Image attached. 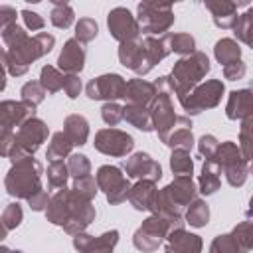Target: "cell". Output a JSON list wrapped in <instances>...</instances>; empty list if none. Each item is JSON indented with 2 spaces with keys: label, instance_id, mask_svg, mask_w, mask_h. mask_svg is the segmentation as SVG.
<instances>
[{
  "label": "cell",
  "instance_id": "6da1fadb",
  "mask_svg": "<svg viewBox=\"0 0 253 253\" xmlns=\"http://www.w3.org/2000/svg\"><path fill=\"white\" fill-rule=\"evenodd\" d=\"M211 65H210V59L204 51H194L192 55H186V57H180L172 71L168 75H164L166 79V85H168V91L174 93L180 99H184L192 89H196L202 79L210 73Z\"/></svg>",
  "mask_w": 253,
  "mask_h": 253
},
{
  "label": "cell",
  "instance_id": "7a4b0ae2",
  "mask_svg": "<svg viewBox=\"0 0 253 253\" xmlns=\"http://www.w3.org/2000/svg\"><path fill=\"white\" fill-rule=\"evenodd\" d=\"M53 45H55V38L47 32H40L24 40L20 45L8 47L6 51H2V65L10 75L20 77L30 69V65L36 59L47 55L53 49Z\"/></svg>",
  "mask_w": 253,
  "mask_h": 253
},
{
  "label": "cell",
  "instance_id": "3957f363",
  "mask_svg": "<svg viewBox=\"0 0 253 253\" xmlns=\"http://www.w3.org/2000/svg\"><path fill=\"white\" fill-rule=\"evenodd\" d=\"M154 83H156L158 95H156L154 103L150 105V117H152V125H154V130H156L160 142L166 144L170 134L176 128H182V126L192 128V121H190V117H180V115L174 113L172 93L168 91L166 79L158 77V81H154Z\"/></svg>",
  "mask_w": 253,
  "mask_h": 253
},
{
  "label": "cell",
  "instance_id": "277c9868",
  "mask_svg": "<svg viewBox=\"0 0 253 253\" xmlns=\"http://www.w3.org/2000/svg\"><path fill=\"white\" fill-rule=\"evenodd\" d=\"M42 174H43V166L34 156L22 158L14 162L12 168L8 170L4 178V188L16 200H30L36 192L43 190Z\"/></svg>",
  "mask_w": 253,
  "mask_h": 253
},
{
  "label": "cell",
  "instance_id": "5b68a950",
  "mask_svg": "<svg viewBox=\"0 0 253 253\" xmlns=\"http://www.w3.org/2000/svg\"><path fill=\"white\" fill-rule=\"evenodd\" d=\"M47 134H49V128L42 119L34 117L30 121H26L16 130V144H14V148L8 156L12 160V164L22 160V158L34 156L40 150V146L47 140Z\"/></svg>",
  "mask_w": 253,
  "mask_h": 253
},
{
  "label": "cell",
  "instance_id": "8992f818",
  "mask_svg": "<svg viewBox=\"0 0 253 253\" xmlns=\"http://www.w3.org/2000/svg\"><path fill=\"white\" fill-rule=\"evenodd\" d=\"M136 22L140 26V32H144L146 36H154V34L164 36L174 24L172 4L144 0L136 6Z\"/></svg>",
  "mask_w": 253,
  "mask_h": 253
},
{
  "label": "cell",
  "instance_id": "52a82bcc",
  "mask_svg": "<svg viewBox=\"0 0 253 253\" xmlns=\"http://www.w3.org/2000/svg\"><path fill=\"white\" fill-rule=\"evenodd\" d=\"M217 162V166L221 168V172L225 174V180L229 186L239 188L245 184L247 174H249V164L241 152V148L233 142V140H225L219 144L217 154L213 158Z\"/></svg>",
  "mask_w": 253,
  "mask_h": 253
},
{
  "label": "cell",
  "instance_id": "ba28073f",
  "mask_svg": "<svg viewBox=\"0 0 253 253\" xmlns=\"http://www.w3.org/2000/svg\"><path fill=\"white\" fill-rule=\"evenodd\" d=\"M223 93L225 85L221 79H208L200 83L196 89H192L184 99H180V105L186 111V115H200L202 111L217 107L221 103Z\"/></svg>",
  "mask_w": 253,
  "mask_h": 253
},
{
  "label": "cell",
  "instance_id": "9c48e42d",
  "mask_svg": "<svg viewBox=\"0 0 253 253\" xmlns=\"http://www.w3.org/2000/svg\"><path fill=\"white\" fill-rule=\"evenodd\" d=\"M95 180H97L99 190L105 194V198L111 206H119L125 200H128V192H130L132 186H130L128 176H125L119 166L103 164L97 170Z\"/></svg>",
  "mask_w": 253,
  "mask_h": 253
},
{
  "label": "cell",
  "instance_id": "30bf717a",
  "mask_svg": "<svg viewBox=\"0 0 253 253\" xmlns=\"http://www.w3.org/2000/svg\"><path fill=\"white\" fill-rule=\"evenodd\" d=\"M170 229H172V225L166 219H162L158 215H148L140 223V227L134 231L132 245L142 253H152V251H156L160 247L162 239L168 237Z\"/></svg>",
  "mask_w": 253,
  "mask_h": 253
},
{
  "label": "cell",
  "instance_id": "8fae6325",
  "mask_svg": "<svg viewBox=\"0 0 253 253\" xmlns=\"http://www.w3.org/2000/svg\"><path fill=\"white\" fill-rule=\"evenodd\" d=\"M85 93L89 99L93 101H105V103H111V101H117V99H125V93H126V81L123 75L119 73H103L99 77H93L87 87H85Z\"/></svg>",
  "mask_w": 253,
  "mask_h": 253
},
{
  "label": "cell",
  "instance_id": "7c38bea8",
  "mask_svg": "<svg viewBox=\"0 0 253 253\" xmlns=\"http://www.w3.org/2000/svg\"><path fill=\"white\" fill-rule=\"evenodd\" d=\"M95 150L107 156H115V158H123L126 154L132 152L134 148V138L121 130V128H101L95 132V142H93Z\"/></svg>",
  "mask_w": 253,
  "mask_h": 253
},
{
  "label": "cell",
  "instance_id": "4fadbf2b",
  "mask_svg": "<svg viewBox=\"0 0 253 253\" xmlns=\"http://www.w3.org/2000/svg\"><path fill=\"white\" fill-rule=\"evenodd\" d=\"M107 28L119 43L140 38V26L136 22V16H132L130 10L125 6H117L107 14Z\"/></svg>",
  "mask_w": 253,
  "mask_h": 253
},
{
  "label": "cell",
  "instance_id": "5bb4252c",
  "mask_svg": "<svg viewBox=\"0 0 253 253\" xmlns=\"http://www.w3.org/2000/svg\"><path fill=\"white\" fill-rule=\"evenodd\" d=\"M95 206L91 200H85L81 198L73 188H71V215H69V221L63 225V231L67 235H77V233H83L93 221H95Z\"/></svg>",
  "mask_w": 253,
  "mask_h": 253
},
{
  "label": "cell",
  "instance_id": "9a60e30c",
  "mask_svg": "<svg viewBox=\"0 0 253 253\" xmlns=\"http://www.w3.org/2000/svg\"><path fill=\"white\" fill-rule=\"evenodd\" d=\"M123 170L126 172L128 178L136 180H150L158 182L162 178V166L146 152H134L123 162Z\"/></svg>",
  "mask_w": 253,
  "mask_h": 253
},
{
  "label": "cell",
  "instance_id": "2e32d148",
  "mask_svg": "<svg viewBox=\"0 0 253 253\" xmlns=\"http://www.w3.org/2000/svg\"><path fill=\"white\" fill-rule=\"evenodd\" d=\"M160 192L180 211H184V208H188L194 200H198V188H196L192 176H176Z\"/></svg>",
  "mask_w": 253,
  "mask_h": 253
},
{
  "label": "cell",
  "instance_id": "e0dca14e",
  "mask_svg": "<svg viewBox=\"0 0 253 253\" xmlns=\"http://www.w3.org/2000/svg\"><path fill=\"white\" fill-rule=\"evenodd\" d=\"M36 117V107L26 103V101H2L0 103V125L2 128H8L12 130L14 126H22L26 121L34 119Z\"/></svg>",
  "mask_w": 253,
  "mask_h": 253
},
{
  "label": "cell",
  "instance_id": "ac0fdd59",
  "mask_svg": "<svg viewBox=\"0 0 253 253\" xmlns=\"http://www.w3.org/2000/svg\"><path fill=\"white\" fill-rule=\"evenodd\" d=\"M206 10H210L211 20L217 28L221 30H233L239 16H237V8L239 6H247V2H231V0H206L204 2Z\"/></svg>",
  "mask_w": 253,
  "mask_h": 253
},
{
  "label": "cell",
  "instance_id": "d6986e66",
  "mask_svg": "<svg viewBox=\"0 0 253 253\" xmlns=\"http://www.w3.org/2000/svg\"><path fill=\"white\" fill-rule=\"evenodd\" d=\"M85 67V47L75 38L67 40L57 57V69L65 75H79Z\"/></svg>",
  "mask_w": 253,
  "mask_h": 253
},
{
  "label": "cell",
  "instance_id": "ffe728a7",
  "mask_svg": "<svg viewBox=\"0 0 253 253\" xmlns=\"http://www.w3.org/2000/svg\"><path fill=\"white\" fill-rule=\"evenodd\" d=\"M119 61L134 71L136 75H146L150 69L146 65V53H144V43L142 40H132V42H125L119 45Z\"/></svg>",
  "mask_w": 253,
  "mask_h": 253
},
{
  "label": "cell",
  "instance_id": "44dd1931",
  "mask_svg": "<svg viewBox=\"0 0 253 253\" xmlns=\"http://www.w3.org/2000/svg\"><path fill=\"white\" fill-rule=\"evenodd\" d=\"M225 115L229 121H243L253 115V87L235 89L227 97Z\"/></svg>",
  "mask_w": 253,
  "mask_h": 253
},
{
  "label": "cell",
  "instance_id": "7402d4cb",
  "mask_svg": "<svg viewBox=\"0 0 253 253\" xmlns=\"http://www.w3.org/2000/svg\"><path fill=\"white\" fill-rule=\"evenodd\" d=\"M158 95L156 83H150L146 79H128L126 81V93H125V101L130 105H138V107H146L150 109V105L154 103Z\"/></svg>",
  "mask_w": 253,
  "mask_h": 253
},
{
  "label": "cell",
  "instance_id": "603a6c76",
  "mask_svg": "<svg viewBox=\"0 0 253 253\" xmlns=\"http://www.w3.org/2000/svg\"><path fill=\"white\" fill-rule=\"evenodd\" d=\"M69 215H71V188H63L51 196V202L45 210V217L49 223L63 227L69 221Z\"/></svg>",
  "mask_w": 253,
  "mask_h": 253
},
{
  "label": "cell",
  "instance_id": "cb8c5ba5",
  "mask_svg": "<svg viewBox=\"0 0 253 253\" xmlns=\"http://www.w3.org/2000/svg\"><path fill=\"white\" fill-rule=\"evenodd\" d=\"M168 245L176 251V253H202L204 241L200 235L186 231L184 227H174L170 229L168 237H166Z\"/></svg>",
  "mask_w": 253,
  "mask_h": 253
},
{
  "label": "cell",
  "instance_id": "d4e9b609",
  "mask_svg": "<svg viewBox=\"0 0 253 253\" xmlns=\"http://www.w3.org/2000/svg\"><path fill=\"white\" fill-rule=\"evenodd\" d=\"M221 168L217 166V162L213 158L210 160H204L202 164V172H200V178H198V192H202L204 196H211L219 190V184H221Z\"/></svg>",
  "mask_w": 253,
  "mask_h": 253
},
{
  "label": "cell",
  "instance_id": "484cf974",
  "mask_svg": "<svg viewBox=\"0 0 253 253\" xmlns=\"http://www.w3.org/2000/svg\"><path fill=\"white\" fill-rule=\"evenodd\" d=\"M154 194H156V182L138 180V182L130 188V192H128V202H130V206H132L136 211H148Z\"/></svg>",
  "mask_w": 253,
  "mask_h": 253
},
{
  "label": "cell",
  "instance_id": "4316f807",
  "mask_svg": "<svg viewBox=\"0 0 253 253\" xmlns=\"http://www.w3.org/2000/svg\"><path fill=\"white\" fill-rule=\"evenodd\" d=\"M63 132L73 146H83L89 138V123L83 115H67L63 121Z\"/></svg>",
  "mask_w": 253,
  "mask_h": 253
},
{
  "label": "cell",
  "instance_id": "83f0119b",
  "mask_svg": "<svg viewBox=\"0 0 253 253\" xmlns=\"http://www.w3.org/2000/svg\"><path fill=\"white\" fill-rule=\"evenodd\" d=\"M144 43V53H146V65L148 69H152L154 65H158L166 55H170V45L166 42V38H154V36H146L142 38Z\"/></svg>",
  "mask_w": 253,
  "mask_h": 253
},
{
  "label": "cell",
  "instance_id": "f1b7e54d",
  "mask_svg": "<svg viewBox=\"0 0 253 253\" xmlns=\"http://www.w3.org/2000/svg\"><path fill=\"white\" fill-rule=\"evenodd\" d=\"M125 121H126L128 125H132L134 128L142 130V132L154 130L152 117H150V109H146V107H138V105L126 103V105H125Z\"/></svg>",
  "mask_w": 253,
  "mask_h": 253
},
{
  "label": "cell",
  "instance_id": "f546056e",
  "mask_svg": "<svg viewBox=\"0 0 253 253\" xmlns=\"http://www.w3.org/2000/svg\"><path fill=\"white\" fill-rule=\"evenodd\" d=\"M213 55H215L217 63H221L225 67V65L233 63V61L241 59V47H239L237 40H233V38H221L213 45Z\"/></svg>",
  "mask_w": 253,
  "mask_h": 253
},
{
  "label": "cell",
  "instance_id": "4dcf8cb0",
  "mask_svg": "<svg viewBox=\"0 0 253 253\" xmlns=\"http://www.w3.org/2000/svg\"><path fill=\"white\" fill-rule=\"evenodd\" d=\"M71 140L67 138V134L63 130L59 132H53L51 134V140L47 144V150H45V158L49 162H55V160H63L65 156H71Z\"/></svg>",
  "mask_w": 253,
  "mask_h": 253
},
{
  "label": "cell",
  "instance_id": "1f68e13d",
  "mask_svg": "<svg viewBox=\"0 0 253 253\" xmlns=\"http://www.w3.org/2000/svg\"><path fill=\"white\" fill-rule=\"evenodd\" d=\"M164 38H166L172 53H178V55L186 57V55H192L196 51V40L190 34H184V32L172 34V32H168V34H164Z\"/></svg>",
  "mask_w": 253,
  "mask_h": 253
},
{
  "label": "cell",
  "instance_id": "d6a6232c",
  "mask_svg": "<svg viewBox=\"0 0 253 253\" xmlns=\"http://www.w3.org/2000/svg\"><path fill=\"white\" fill-rule=\"evenodd\" d=\"M51 4H53V8H51V14H49V22L59 30H67L75 22L73 8L63 0H51Z\"/></svg>",
  "mask_w": 253,
  "mask_h": 253
},
{
  "label": "cell",
  "instance_id": "836d02e7",
  "mask_svg": "<svg viewBox=\"0 0 253 253\" xmlns=\"http://www.w3.org/2000/svg\"><path fill=\"white\" fill-rule=\"evenodd\" d=\"M184 219L186 223H190L192 227H204L208 225L210 221V206L204 202V200H194L188 208H186V213H184Z\"/></svg>",
  "mask_w": 253,
  "mask_h": 253
},
{
  "label": "cell",
  "instance_id": "e575fe53",
  "mask_svg": "<svg viewBox=\"0 0 253 253\" xmlns=\"http://www.w3.org/2000/svg\"><path fill=\"white\" fill-rule=\"evenodd\" d=\"M233 34H235L237 42H243L247 47L253 49V6H249L243 14H239Z\"/></svg>",
  "mask_w": 253,
  "mask_h": 253
},
{
  "label": "cell",
  "instance_id": "d590c367",
  "mask_svg": "<svg viewBox=\"0 0 253 253\" xmlns=\"http://www.w3.org/2000/svg\"><path fill=\"white\" fill-rule=\"evenodd\" d=\"M63 81H65V73L59 71L53 65H43L40 71V83L45 89V93H57L63 89Z\"/></svg>",
  "mask_w": 253,
  "mask_h": 253
},
{
  "label": "cell",
  "instance_id": "8d00e7d4",
  "mask_svg": "<svg viewBox=\"0 0 253 253\" xmlns=\"http://www.w3.org/2000/svg\"><path fill=\"white\" fill-rule=\"evenodd\" d=\"M69 176H71L69 174V166L63 160L49 162V166H47V186L51 190H63L67 186Z\"/></svg>",
  "mask_w": 253,
  "mask_h": 253
},
{
  "label": "cell",
  "instance_id": "74e56055",
  "mask_svg": "<svg viewBox=\"0 0 253 253\" xmlns=\"http://www.w3.org/2000/svg\"><path fill=\"white\" fill-rule=\"evenodd\" d=\"M239 247L241 253H247V251H253V221L251 219H245V221H239L231 231H229Z\"/></svg>",
  "mask_w": 253,
  "mask_h": 253
},
{
  "label": "cell",
  "instance_id": "f35d334b",
  "mask_svg": "<svg viewBox=\"0 0 253 253\" xmlns=\"http://www.w3.org/2000/svg\"><path fill=\"white\" fill-rule=\"evenodd\" d=\"M170 168L176 176H192L194 174V160L188 150H172L170 154Z\"/></svg>",
  "mask_w": 253,
  "mask_h": 253
},
{
  "label": "cell",
  "instance_id": "ab89813d",
  "mask_svg": "<svg viewBox=\"0 0 253 253\" xmlns=\"http://www.w3.org/2000/svg\"><path fill=\"white\" fill-rule=\"evenodd\" d=\"M24 219V211H22V206L18 202H12L4 208L2 215H0V221H2V235H6L8 231L16 229Z\"/></svg>",
  "mask_w": 253,
  "mask_h": 253
},
{
  "label": "cell",
  "instance_id": "60d3db41",
  "mask_svg": "<svg viewBox=\"0 0 253 253\" xmlns=\"http://www.w3.org/2000/svg\"><path fill=\"white\" fill-rule=\"evenodd\" d=\"M239 148L247 162L253 160V115L241 121L239 128Z\"/></svg>",
  "mask_w": 253,
  "mask_h": 253
},
{
  "label": "cell",
  "instance_id": "b9f144b4",
  "mask_svg": "<svg viewBox=\"0 0 253 253\" xmlns=\"http://www.w3.org/2000/svg\"><path fill=\"white\" fill-rule=\"evenodd\" d=\"M166 146L172 148V150H188V152H190L192 146H194V132H192V128H188V126L176 128V130L170 134Z\"/></svg>",
  "mask_w": 253,
  "mask_h": 253
},
{
  "label": "cell",
  "instance_id": "7bdbcfd3",
  "mask_svg": "<svg viewBox=\"0 0 253 253\" xmlns=\"http://www.w3.org/2000/svg\"><path fill=\"white\" fill-rule=\"evenodd\" d=\"M99 34V26L93 18H79L75 24V40L81 43H89L97 38Z\"/></svg>",
  "mask_w": 253,
  "mask_h": 253
},
{
  "label": "cell",
  "instance_id": "ee69618b",
  "mask_svg": "<svg viewBox=\"0 0 253 253\" xmlns=\"http://www.w3.org/2000/svg\"><path fill=\"white\" fill-rule=\"evenodd\" d=\"M20 95H22V101H26V103H30V105H34V107H38L43 99H45V89L42 87V83L40 81H28V83H24L22 85V89H20Z\"/></svg>",
  "mask_w": 253,
  "mask_h": 253
},
{
  "label": "cell",
  "instance_id": "f6af8a7d",
  "mask_svg": "<svg viewBox=\"0 0 253 253\" xmlns=\"http://www.w3.org/2000/svg\"><path fill=\"white\" fill-rule=\"evenodd\" d=\"M101 117H103L105 125H109L111 128H115V126L125 119V107L119 105L117 101L105 103V105L101 107Z\"/></svg>",
  "mask_w": 253,
  "mask_h": 253
},
{
  "label": "cell",
  "instance_id": "bcb514c9",
  "mask_svg": "<svg viewBox=\"0 0 253 253\" xmlns=\"http://www.w3.org/2000/svg\"><path fill=\"white\" fill-rule=\"evenodd\" d=\"M71 188H73L81 198L91 200V202H93V198H95V196H97V192H99L97 180H95L91 174H89V176H83V178H75Z\"/></svg>",
  "mask_w": 253,
  "mask_h": 253
},
{
  "label": "cell",
  "instance_id": "7dc6e473",
  "mask_svg": "<svg viewBox=\"0 0 253 253\" xmlns=\"http://www.w3.org/2000/svg\"><path fill=\"white\" fill-rule=\"evenodd\" d=\"M67 166H69V174L75 178H83V176H89L91 174V162L85 154H71L69 160H67Z\"/></svg>",
  "mask_w": 253,
  "mask_h": 253
},
{
  "label": "cell",
  "instance_id": "c3c4849f",
  "mask_svg": "<svg viewBox=\"0 0 253 253\" xmlns=\"http://www.w3.org/2000/svg\"><path fill=\"white\" fill-rule=\"evenodd\" d=\"M210 253H241V251H239L231 233H221L211 241Z\"/></svg>",
  "mask_w": 253,
  "mask_h": 253
},
{
  "label": "cell",
  "instance_id": "681fc988",
  "mask_svg": "<svg viewBox=\"0 0 253 253\" xmlns=\"http://www.w3.org/2000/svg\"><path fill=\"white\" fill-rule=\"evenodd\" d=\"M28 38H30L28 32H26L22 26H18V24H12V26H8V28L2 30V40H4V43H6V49L20 45V43H22L24 40H28Z\"/></svg>",
  "mask_w": 253,
  "mask_h": 253
},
{
  "label": "cell",
  "instance_id": "f907efd6",
  "mask_svg": "<svg viewBox=\"0 0 253 253\" xmlns=\"http://www.w3.org/2000/svg\"><path fill=\"white\" fill-rule=\"evenodd\" d=\"M219 144H221V142H219L213 134H204V136H200V140H198V152L204 156V160L215 158Z\"/></svg>",
  "mask_w": 253,
  "mask_h": 253
},
{
  "label": "cell",
  "instance_id": "816d5d0a",
  "mask_svg": "<svg viewBox=\"0 0 253 253\" xmlns=\"http://www.w3.org/2000/svg\"><path fill=\"white\" fill-rule=\"evenodd\" d=\"M22 20H24V24H26L28 30L38 32V34H40V30H43V26H45V20H43L38 12H32V10H22Z\"/></svg>",
  "mask_w": 253,
  "mask_h": 253
},
{
  "label": "cell",
  "instance_id": "f5cc1de1",
  "mask_svg": "<svg viewBox=\"0 0 253 253\" xmlns=\"http://www.w3.org/2000/svg\"><path fill=\"white\" fill-rule=\"evenodd\" d=\"M26 202H28L30 210H34V211H45L47 206H49V202H51V198L47 196L45 190H40V192H36L30 200H26Z\"/></svg>",
  "mask_w": 253,
  "mask_h": 253
},
{
  "label": "cell",
  "instance_id": "db71d44e",
  "mask_svg": "<svg viewBox=\"0 0 253 253\" xmlns=\"http://www.w3.org/2000/svg\"><path fill=\"white\" fill-rule=\"evenodd\" d=\"M245 71H247L245 63L241 59H237V61H233V63H229V65L223 67V77L229 79V81H237V79H243Z\"/></svg>",
  "mask_w": 253,
  "mask_h": 253
},
{
  "label": "cell",
  "instance_id": "11a10c76",
  "mask_svg": "<svg viewBox=\"0 0 253 253\" xmlns=\"http://www.w3.org/2000/svg\"><path fill=\"white\" fill-rule=\"evenodd\" d=\"M83 85H81V79L79 75H65V81H63V91L69 99H77L79 93H81Z\"/></svg>",
  "mask_w": 253,
  "mask_h": 253
},
{
  "label": "cell",
  "instance_id": "9f6ffc18",
  "mask_svg": "<svg viewBox=\"0 0 253 253\" xmlns=\"http://www.w3.org/2000/svg\"><path fill=\"white\" fill-rule=\"evenodd\" d=\"M14 144H16V132H12L8 128H2V132H0V154L4 158L10 156Z\"/></svg>",
  "mask_w": 253,
  "mask_h": 253
},
{
  "label": "cell",
  "instance_id": "6f0895ef",
  "mask_svg": "<svg viewBox=\"0 0 253 253\" xmlns=\"http://www.w3.org/2000/svg\"><path fill=\"white\" fill-rule=\"evenodd\" d=\"M93 239H95V235H89V233H77V235H73V247L79 251V253H91V249H93Z\"/></svg>",
  "mask_w": 253,
  "mask_h": 253
},
{
  "label": "cell",
  "instance_id": "680465c9",
  "mask_svg": "<svg viewBox=\"0 0 253 253\" xmlns=\"http://www.w3.org/2000/svg\"><path fill=\"white\" fill-rule=\"evenodd\" d=\"M12 24H16V10L12 6H6V4L0 6V26H2V30L12 26Z\"/></svg>",
  "mask_w": 253,
  "mask_h": 253
},
{
  "label": "cell",
  "instance_id": "91938a15",
  "mask_svg": "<svg viewBox=\"0 0 253 253\" xmlns=\"http://www.w3.org/2000/svg\"><path fill=\"white\" fill-rule=\"evenodd\" d=\"M245 215H247V219L253 221V196L249 198V208H247V213H245Z\"/></svg>",
  "mask_w": 253,
  "mask_h": 253
},
{
  "label": "cell",
  "instance_id": "94428289",
  "mask_svg": "<svg viewBox=\"0 0 253 253\" xmlns=\"http://www.w3.org/2000/svg\"><path fill=\"white\" fill-rule=\"evenodd\" d=\"M0 253H22V251H18V249L14 251V249H8L6 245H2V247H0Z\"/></svg>",
  "mask_w": 253,
  "mask_h": 253
},
{
  "label": "cell",
  "instance_id": "6125c7cd",
  "mask_svg": "<svg viewBox=\"0 0 253 253\" xmlns=\"http://www.w3.org/2000/svg\"><path fill=\"white\" fill-rule=\"evenodd\" d=\"M164 253H176V251H174V249H172V247L166 243V247H164Z\"/></svg>",
  "mask_w": 253,
  "mask_h": 253
},
{
  "label": "cell",
  "instance_id": "be15d7a7",
  "mask_svg": "<svg viewBox=\"0 0 253 253\" xmlns=\"http://www.w3.org/2000/svg\"><path fill=\"white\" fill-rule=\"evenodd\" d=\"M93 253H113V249H103V251H93Z\"/></svg>",
  "mask_w": 253,
  "mask_h": 253
},
{
  "label": "cell",
  "instance_id": "e7e4bbea",
  "mask_svg": "<svg viewBox=\"0 0 253 253\" xmlns=\"http://www.w3.org/2000/svg\"><path fill=\"white\" fill-rule=\"evenodd\" d=\"M249 172L253 174V160H251V164H249Z\"/></svg>",
  "mask_w": 253,
  "mask_h": 253
}]
</instances>
